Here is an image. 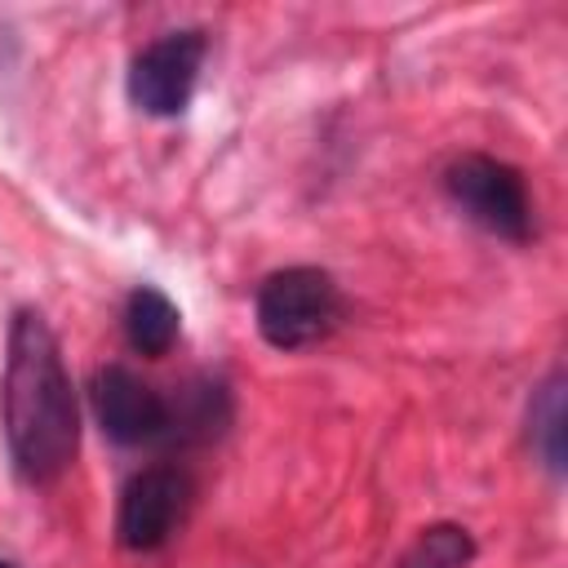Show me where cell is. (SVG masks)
<instances>
[{"label": "cell", "instance_id": "obj_11", "mask_svg": "<svg viewBox=\"0 0 568 568\" xmlns=\"http://www.w3.org/2000/svg\"><path fill=\"white\" fill-rule=\"evenodd\" d=\"M0 568H13V564H4V559H0Z\"/></svg>", "mask_w": 568, "mask_h": 568}, {"label": "cell", "instance_id": "obj_5", "mask_svg": "<svg viewBox=\"0 0 568 568\" xmlns=\"http://www.w3.org/2000/svg\"><path fill=\"white\" fill-rule=\"evenodd\" d=\"M191 506V479L178 466H146L120 493L115 537L124 550H160Z\"/></svg>", "mask_w": 568, "mask_h": 568}, {"label": "cell", "instance_id": "obj_2", "mask_svg": "<svg viewBox=\"0 0 568 568\" xmlns=\"http://www.w3.org/2000/svg\"><path fill=\"white\" fill-rule=\"evenodd\" d=\"M337 284L320 266H284L257 288V333L275 351H306L324 342L337 324Z\"/></svg>", "mask_w": 568, "mask_h": 568}, {"label": "cell", "instance_id": "obj_9", "mask_svg": "<svg viewBox=\"0 0 568 568\" xmlns=\"http://www.w3.org/2000/svg\"><path fill=\"white\" fill-rule=\"evenodd\" d=\"M226 426V390L213 382L186 386L169 404V439H213Z\"/></svg>", "mask_w": 568, "mask_h": 568}, {"label": "cell", "instance_id": "obj_7", "mask_svg": "<svg viewBox=\"0 0 568 568\" xmlns=\"http://www.w3.org/2000/svg\"><path fill=\"white\" fill-rule=\"evenodd\" d=\"M178 333H182L178 306H173L160 288L138 284V288L129 293V302H124V337H129V346H133L138 355H146V359H160V355L173 351Z\"/></svg>", "mask_w": 568, "mask_h": 568}, {"label": "cell", "instance_id": "obj_1", "mask_svg": "<svg viewBox=\"0 0 568 568\" xmlns=\"http://www.w3.org/2000/svg\"><path fill=\"white\" fill-rule=\"evenodd\" d=\"M0 417H4V444L13 470L27 484H53L71 470L80 448L75 386L49 320L31 306H22L9 324Z\"/></svg>", "mask_w": 568, "mask_h": 568}, {"label": "cell", "instance_id": "obj_6", "mask_svg": "<svg viewBox=\"0 0 568 568\" xmlns=\"http://www.w3.org/2000/svg\"><path fill=\"white\" fill-rule=\"evenodd\" d=\"M89 399L98 413V426L115 444H155L169 439V399L142 382L124 364H106L89 382Z\"/></svg>", "mask_w": 568, "mask_h": 568}, {"label": "cell", "instance_id": "obj_3", "mask_svg": "<svg viewBox=\"0 0 568 568\" xmlns=\"http://www.w3.org/2000/svg\"><path fill=\"white\" fill-rule=\"evenodd\" d=\"M444 186L453 195V204L484 226L497 240L510 244H528L532 240V200L528 186L519 178V169H510L506 160L493 155H462L448 164Z\"/></svg>", "mask_w": 568, "mask_h": 568}, {"label": "cell", "instance_id": "obj_8", "mask_svg": "<svg viewBox=\"0 0 568 568\" xmlns=\"http://www.w3.org/2000/svg\"><path fill=\"white\" fill-rule=\"evenodd\" d=\"M564 373H550L528 408V439L537 448V457L546 462V470L559 479L568 470V448H564V422H568V404H564Z\"/></svg>", "mask_w": 568, "mask_h": 568}, {"label": "cell", "instance_id": "obj_10", "mask_svg": "<svg viewBox=\"0 0 568 568\" xmlns=\"http://www.w3.org/2000/svg\"><path fill=\"white\" fill-rule=\"evenodd\" d=\"M475 559V537L462 524H430L399 555V568H466Z\"/></svg>", "mask_w": 568, "mask_h": 568}, {"label": "cell", "instance_id": "obj_4", "mask_svg": "<svg viewBox=\"0 0 568 568\" xmlns=\"http://www.w3.org/2000/svg\"><path fill=\"white\" fill-rule=\"evenodd\" d=\"M204 31H169L151 40L129 62V102L146 115H182L191 106L200 67H204Z\"/></svg>", "mask_w": 568, "mask_h": 568}]
</instances>
